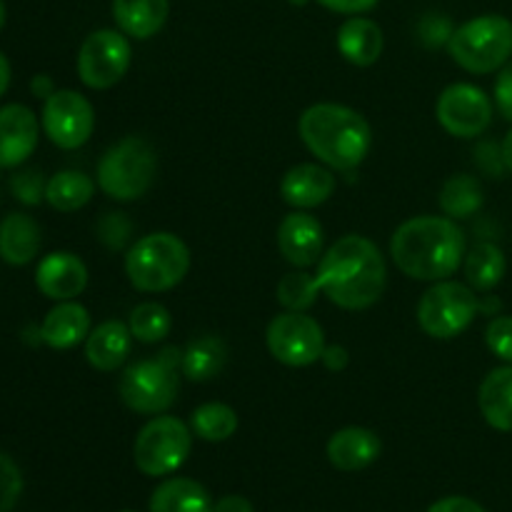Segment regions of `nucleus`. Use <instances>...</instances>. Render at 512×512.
<instances>
[{
  "label": "nucleus",
  "instance_id": "13",
  "mask_svg": "<svg viewBox=\"0 0 512 512\" xmlns=\"http://www.w3.org/2000/svg\"><path fill=\"white\" fill-rule=\"evenodd\" d=\"M435 115L453 138H478L493 123V100L478 85L455 83L440 93Z\"/></svg>",
  "mask_w": 512,
  "mask_h": 512
},
{
  "label": "nucleus",
  "instance_id": "45",
  "mask_svg": "<svg viewBox=\"0 0 512 512\" xmlns=\"http://www.w3.org/2000/svg\"><path fill=\"white\" fill-rule=\"evenodd\" d=\"M120 512H133V510H120Z\"/></svg>",
  "mask_w": 512,
  "mask_h": 512
},
{
  "label": "nucleus",
  "instance_id": "39",
  "mask_svg": "<svg viewBox=\"0 0 512 512\" xmlns=\"http://www.w3.org/2000/svg\"><path fill=\"white\" fill-rule=\"evenodd\" d=\"M215 512H255L253 503L243 495H225L215 503Z\"/></svg>",
  "mask_w": 512,
  "mask_h": 512
},
{
  "label": "nucleus",
  "instance_id": "2",
  "mask_svg": "<svg viewBox=\"0 0 512 512\" xmlns=\"http://www.w3.org/2000/svg\"><path fill=\"white\" fill-rule=\"evenodd\" d=\"M390 255L403 275L413 280H448L465 258L463 230L453 218L420 215L405 220L390 240Z\"/></svg>",
  "mask_w": 512,
  "mask_h": 512
},
{
  "label": "nucleus",
  "instance_id": "10",
  "mask_svg": "<svg viewBox=\"0 0 512 512\" xmlns=\"http://www.w3.org/2000/svg\"><path fill=\"white\" fill-rule=\"evenodd\" d=\"M265 343H268L270 355L290 368H308L318 363L325 353V335L318 320L305 313H295V310L275 315L270 320Z\"/></svg>",
  "mask_w": 512,
  "mask_h": 512
},
{
  "label": "nucleus",
  "instance_id": "8",
  "mask_svg": "<svg viewBox=\"0 0 512 512\" xmlns=\"http://www.w3.org/2000/svg\"><path fill=\"white\" fill-rule=\"evenodd\" d=\"M193 450V430L178 418L158 415L143 425L133 445V460L148 478L175 473Z\"/></svg>",
  "mask_w": 512,
  "mask_h": 512
},
{
  "label": "nucleus",
  "instance_id": "15",
  "mask_svg": "<svg viewBox=\"0 0 512 512\" xmlns=\"http://www.w3.org/2000/svg\"><path fill=\"white\" fill-rule=\"evenodd\" d=\"M278 248L295 268H310L323 258V225L318 218L295 210L285 215L278 228Z\"/></svg>",
  "mask_w": 512,
  "mask_h": 512
},
{
  "label": "nucleus",
  "instance_id": "38",
  "mask_svg": "<svg viewBox=\"0 0 512 512\" xmlns=\"http://www.w3.org/2000/svg\"><path fill=\"white\" fill-rule=\"evenodd\" d=\"M428 512H485L483 505H478L475 500L463 498V495H450V498L438 500V503L430 505Z\"/></svg>",
  "mask_w": 512,
  "mask_h": 512
},
{
  "label": "nucleus",
  "instance_id": "22",
  "mask_svg": "<svg viewBox=\"0 0 512 512\" xmlns=\"http://www.w3.org/2000/svg\"><path fill=\"white\" fill-rule=\"evenodd\" d=\"M478 405L490 428L512 433V365H503L485 375L478 390Z\"/></svg>",
  "mask_w": 512,
  "mask_h": 512
},
{
  "label": "nucleus",
  "instance_id": "32",
  "mask_svg": "<svg viewBox=\"0 0 512 512\" xmlns=\"http://www.w3.org/2000/svg\"><path fill=\"white\" fill-rule=\"evenodd\" d=\"M318 293V280H315L313 275L288 273L278 283V300L288 310H295V313H305V310L315 303Z\"/></svg>",
  "mask_w": 512,
  "mask_h": 512
},
{
  "label": "nucleus",
  "instance_id": "5",
  "mask_svg": "<svg viewBox=\"0 0 512 512\" xmlns=\"http://www.w3.org/2000/svg\"><path fill=\"white\" fill-rule=\"evenodd\" d=\"M448 53L468 73H495L512 60V20L495 13L468 20L453 30Z\"/></svg>",
  "mask_w": 512,
  "mask_h": 512
},
{
  "label": "nucleus",
  "instance_id": "4",
  "mask_svg": "<svg viewBox=\"0 0 512 512\" xmlns=\"http://www.w3.org/2000/svg\"><path fill=\"white\" fill-rule=\"evenodd\" d=\"M190 270V250L178 235L150 233L125 255V273L133 288L143 293H163L183 283Z\"/></svg>",
  "mask_w": 512,
  "mask_h": 512
},
{
  "label": "nucleus",
  "instance_id": "21",
  "mask_svg": "<svg viewBox=\"0 0 512 512\" xmlns=\"http://www.w3.org/2000/svg\"><path fill=\"white\" fill-rule=\"evenodd\" d=\"M338 50L348 63L368 68L383 53V30L370 18H348L338 30Z\"/></svg>",
  "mask_w": 512,
  "mask_h": 512
},
{
  "label": "nucleus",
  "instance_id": "11",
  "mask_svg": "<svg viewBox=\"0 0 512 512\" xmlns=\"http://www.w3.org/2000/svg\"><path fill=\"white\" fill-rule=\"evenodd\" d=\"M133 60L128 38L118 30H95L78 50V75L93 90H108L125 78Z\"/></svg>",
  "mask_w": 512,
  "mask_h": 512
},
{
  "label": "nucleus",
  "instance_id": "43",
  "mask_svg": "<svg viewBox=\"0 0 512 512\" xmlns=\"http://www.w3.org/2000/svg\"><path fill=\"white\" fill-rule=\"evenodd\" d=\"M500 158H503L505 170H510V173H512V130L508 135H505L503 145H500Z\"/></svg>",
  "mask_w": 512,
  "mask_h": 512
},
{
  "label": "nucleus",
  "instance_id": "3",
  "mask_svg": "<svg viewBox=\"0 0 512 512\" xmlns=\"http://www.w3.org/2000/svg\"><path fill=\"white\" fill-rule=\"evenodd\" d=\"M298 130L305 148L333 170H355L373 148L368 120L348 105H310L300 115Z\"/></svg>",
  "mask_w": 512,
  "mask_h": 512
},
{
  "label": "nucleus",
  "instance_id": "44",
  "mask_svg": "<svg viewBox=\"0 0 512 512\" xmlns=\"http://www.w3.org/2000/svg\"><path fill=\"white\" fill-rule=\"evenodd\" d=\"M3 25H5V3L0 0V30H3Z\"/></svg>",
  "mask_w": 512,
  "mask_h": 512
},
{
  "label": "nucleus",
  "instance_id": "33",
  "mask_svg": "<svg viewBox=\"0 0 512 512\" xmlns=\"http://www.w3.org/2000/svg\"><path fill=\"white\" fill-rule=\"evenodd\" d=\"M23 493V475L10 455L0 453V512H10Z\"/></svg>",
  "mask_w": 512,
  "mask_h": 512
},
{
  "label": "nucleus",
  "instance_id": "40",
  "mask_svg": "<svg viewBox=\"0 0 512 512\" xmlns=\"http://www.w3.org/2000/svg\"><path fill=\"white\" fill-rule=\"evenodd\" d=\"M320 360H323L330 370H343L345 365H348V350L340 348V345H333V348L325 345V353Z\"/></svg>",
  "mask_w": 512,
  "mask_h": 512
},
{
  "label": "nucleus",
  "instance_id": "41",
  "mask_svg": "<svg viewBox=\"0 0 512 512\" xmlns=\"http://www.w3.org/2000/svg\"><path fill=\"white\" fill-rule=\"evenodd\" d=\"M33 93L35 98H50V95L55 93L53 80H50L48 75H38V78L33 80Z\"/></svg>",
  "mask_w": 512,
  "mask_h": 512
},
{
  "label": "nucleus",
  "instance_id": "35",
  "mask_svg": "<svg viewBox=\"0 0 512 512\" xmlns=\"http://www.w3.org/2000/svg\"><path fill=\"white\" fill-rule=\"evenodd\" d=\"M45 188H48V183L43 180L40 170H23L10 180L13 195L25 205H38L45 198Z\"/></svg>",
  "mask_w": 512,
  "mask_h": 512
},
{
  "label": "nucleus",
  "instance_id": "30",
  "mask_svg": "<svg viewBox=\"0 0 512 512\" xmlns=\"http://www.w3.org/2000/svg\"><path fill=\"white\" fill-rule=\"evenodd\" d=\"M190 430L205 443H223L238 430V413L225 403H205L190 418Z\"/></svg>",
  "mask_w": 512,
  "mask_h": 512
},
{
  "label": "nucleus",
  "instance_id": "23",
  "mask_svg": "<svg viewBox=\"0 0 512 512\" xmlns=\"http://www.w3.org/2000/svg\"><path fill=\"white\" fill-rule=\"evenodd\" d=\"M168 0H113V18L125 35L148 40L165 25Z\"/></svg>",
  "mask_w": 512,
  "mask_h": 512
},
{
  "label": "nucleus",
  "instance_id": "29",
  "mask_svg": "<svg viewBox=\"0 0 512 512\" xmlns=\"http://www.w3.org/2000/svg\"><path fill=\"white\" fill-rule=\"evenodd\" d=\"M485 203L483 185L473 175H453L440 190V208L448 218L463 220L478 213Z\"/></svg>",
  "mask_w": 512,
  "mask_h": 512
},
{
  "label": "nucleus",
  "instance_id": "20",
  "mask_svg": "<svg viewBox=\"0 0 512 512\" xmlns=\"http://www.w3.org/2000/svg\"><path fill=\"white\" fill-rule=\"evenodd\" d=\"M130 345H133V333L128 325L108 320L90 330V335L85 338V358L100 373H113L128 360Z\"/></svg>",
  "mask_w": 512,
  "mask_h": 512
},
{
  "label": "nucleus",
  "instance_id": "12",
  "mask_svg": "<svg viewBox=\"0 0 512 512\" xmlns=\"http://www.w3.org/2000/svg\"><path fill=\"white\" fill-rule=\"evenodd\" d=\"M40 125L50 143L63 150H75L93 135L95 110L90 100L75 90H55L50 98H45Z\"/></svg>",
  "mask_w": 512,
  "mask_h": 512
},
{
  "label": "nucleus",
  "instance_id": "37",
  "mask_svg": "<svg viewBox=\"0 0 512 512\" xmlns=\"http://www.w3.org/2000/svg\"><path fill=\"white\" fill-rule=\"evenodd\" d=\"M323 8L333 10V13H343V15H360L368 13L378 5V0H318Z\"/></svg>",
  "mask_w": 512,
  "mask_h": 512
},
{
  "label": "nucleus",
  "instance_id": "28",
  "mask_svg": "<svg viewBox=\"0 0 512 512\" xmlns=\"http://www.w3.org/2000/svg\"><path fill=\"white\" fill-rule=\"evenodd\" d=\"M93 193V178H88L85 173H78V170H60V173H55L48 180L45 200L50 203V208L60 210V213H73V210H80L83 205H88Z\"/></svg>",
  "mask_w": 512,
  "mask_h": 512
},
{
  "label": "nucleus",
  "instance_id": "27",
  "mask_svg": "<svg viewBox=\"0 0 512 512\" xmlns=\"http://www.w3.org/2000/svg\"><path fill=\"white\" fill-rule=\"evenodd\" d=\"M463 270L470 288L480 290V293H488V290H493L505 278L508 263H505V253L498 245L478 243L465 255Z\"/></svg>",
  "mask_w": 512,
  "mask_h": 512
},
{
  "label": "nucleus",
  "instance_id": "16",
  "mask_svg": "<svg viewBox=\"0 0 512 512\" xmlns=\"http://www.w3.org/2000/svg\"><path fill=\"white\" fill-rule=\"evenodd\" d=\"M35 285L50 300H73L88 285V268L78 255L68 250L45 255L35 270Z\"/></svg>",
  "mask_w": 512,
  "mask_h": 512
},
{
  "label": "nucleus",
  "instance_id": "24",
  "mask_svg": "<svg viewBox=\"0 0 512 512\" xmlns=\"http://www.w3.org/2000/svg\"><path fill=\"white\" fill-rule=\"evenodd\" d=\"M150 512H215V503L198 480L170 478L150 495Z\"/></svg>",
  "mask_w": 512,
  "mask_h": 512
},
{
  "label": "nucleus",
  "instance_id": "1",
  "mask_svg": "<svg viewBox=\"0 0 512 512\" xmlns=\"http://www.w3.org/2000/svg\"><path fill=\"white\" fill-rule=\"evenodd\" d=\"M318 288L343 310L375 305L388 283V270L378 245L363 235H345L330 245L318 263Z\"/></svg>",
  "mask_w": 512,
  "mask_h": 512
},
{
  "label": "nucleus",
  "instance_id": "42",
  "mask_svg": "<svg viewBox=\"0 0 512 512\" xmlns=\"http://www.w3.org/2000/svg\"><path fill=\"white\" fill-rule=\"evenodd\" d=\"M8 85H10V63H8V58L0 53V98L5 95Z\"/></svg>",
  "mask_w": 512,
  "mask_h": 512
},
{
  "label": "nucleus",
  "instance_id": "36",
  "mask_svg": "<svg viewBox=\"0 0 512 512\" xmlns=\"http://www.w3.org/2000/svg\"><path fill=\"white\" fill-rule=\"evenodd\" d=\"M495 105L500 115L512 123V60L500 68L498 80H495Z\"/></svg>",
  "mask_w": 512,
  "mask_h": 512
},
{
  "label": "nucleus",
  "instance_id": "26",
  "mask_svg": "<svg viewBox=\"0 0 512 512\" xmlns=\"http://www.w3.org/2000/svg\"><path fill=\"white\" fill-rule=\"evenodd\" d=\"M225 360H228V348L223 340L203 335L185 348L183 358H180V370L193 383H208L223 373Z\"/></svg>",
  "mask_w": 512,
  "mask_h": 512
},
{
  "label": "nucleus",
  "instance_id": "7",
  "mask_svg": "<svg viewBox=\"0 0 512 512\" xmlns=\"http://www.w3.org/2000/svg\"><path fill=\"white\" fill-rule=\"evenodd\" d=\"M180 358L183 353H178V348H168L158 358L130 365L118 385L120 400L140 415L165 413L178 398Z\"/></svg>",
  "mask_w": 512,
  "mask_h": 512
},
{
  "label": "nucleus",
  "instance_id": "31",
  "mask_svg": "<svg viewBox=\"0 0 512 512\" xmlns=\"http://www.w3.org/2000/svg\"><path fill=\"white\" fill-rule=\"evenodd\" d=\"M130 333L138 343H160L173 330V315L160 303H143L130 313Z\"/></svg>",
  "mask_w": 512,
  "mask_h": 512
},
{
  "label": "nucleus",
  "instance_id": "17",
  "mask_svg": "<svg viewBox=\"0 0 512 512\" xmlns=\"http://www.w3.org/2000/svg\"><path fill=\"white\" fill-rule=\"evenodd\" d=\"M335 175L315 163L290 168L280 180V195L295 210H310L323 205L335 193Z\"/></svg>",
  "mask_w": 512,
  "mask_h": 512
},
{
  "label": "nucleus",
  "instance_id": "25",
  "mask_svg": "<svg viewBox=\"0 0 512 512\" xmlns=\"http://www.w3.org/2000/svg\"><path fill=\"white\" fill-rule=\"evenodd\" d=\"M40 250V228L30 215L10 213L0 223V258L8 265H28Z\"/></svg>",
  "mask_w": 512,
  "mask_h": 512
},
{
  "label": "nucleus",
  "instance_id": "14",
  "mask_svg": "<svg viewBox=\"0 0 512 512\" xmlns=\"http://www.w3.org/2000/svg\"><path fill=\"white\" fill-rule=\"evenodd\" d=\"M40 125L28 105L0 108V168H18L38 148Z\"/></svg>",
  "mask_w": 512,
  "mask_h": 512
},
{
  "label": "nucleus",
  "instance_id": "34",
  "mask_svg": "<svg viewBox=\"0 0 512 512\" xmlns=\"http://www.w3.org/2000/svg\"><path fill=\"white\" fill-rule=\"evenodd\" d=\"M485 343H488L490 353L512 365V315H498L490 320L488 330H485Z\"/></svg>",
  "mask_w": 512,
  "mask_h": 512
},
{
  "label": "nucleus",
  "instance_id": "9",
  "mask_svg": "<svg viewBox=\"0 0 512 512\" xmlns=\"http://www.w3.org/2000/svg\"><path fill=\"white\" fill-rule=\"evenodd\" d=\"M478 310L480 300L470 285L455 283V280H438L420 298L418 323L430 338L450 340L470 328Z\"/></svg>",
  "mask_w": 512,
  "mask_h": 512
},
{
  "label": "nucleus",
  "instance_id": "6",
  "mask_svg": "<svg viewBox=\"0 0 512 512\" xmlns=\"http://www.w3.org/2000/svg\"><path fill=\"white\" fill-rule=\"evenodd\" d=\"M158 173V158L148 140L128 135L110 145L98 163V188L108 198L130 203L143 198Z\"/></svg>",
  "mask_w": 512,
  "mask_h": 512
},
{
  "label": "nucleus",
  "instance_id": "18",
  "mask_svg": "<svg viewBox=\"0 0 512 512\" xmlns=\"http://www.w3.org/2000/svg\"><path fill=\"white\" fill-rule=\"evenodd\" d=\"M380 443L378 435L368 428H343L328 440V460L333 468L343 470V473H358L373 465L380 458Z\"/></svg>",
  "mask_w": 512,
  "mask_h": 512
},
{
  "label": "nucleus",
  "instance_id": "19",
  "mask_svg": "<svg viewBox=\"0 0 512 512\" xmlns=\"http://www.w3.org/2000/svg\"><path fill=\"white\" fill-rule=\"evenodd\" d=\"M90 335L88 310L73 300H60L40 325V340L53 350H70Z\"/></svg>",
  "mask_w": 512,
  "mask_h": 512
}]
</instances>
